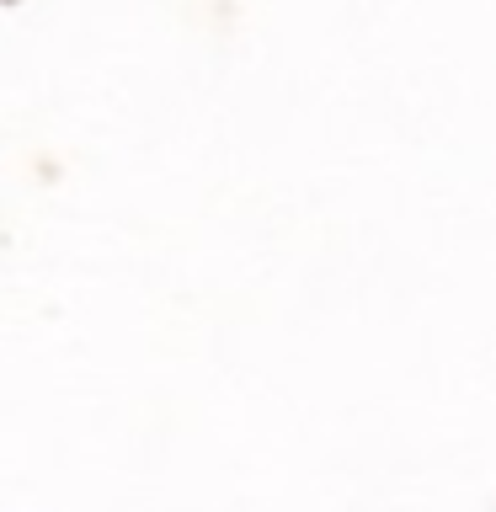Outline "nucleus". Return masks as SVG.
<instances>
[]
</instances>
